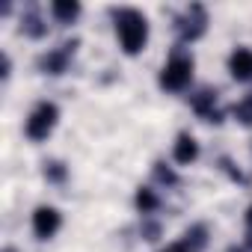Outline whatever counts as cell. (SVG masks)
<instances>
[{
  "label": "cell",
  "mask_w": 252,
  "mask_h": 252,
  "mask_svg": "<svg viewBox=\"0 0 252 252\" xmlns=\"http://www.w3.org/2000/svg\"><path fill=\"white\" fill-rule=\"evenodd\" d=\"M116 33H119L125 54H140L149 39V21L137 9H122L116 12Z\"/></svg>",
  "instance_id": "cell-1"
},
{
  "label": "cell",
  "mask_w": 252,
  "mask_h": 252,
  "mask_svg": "<svg viewBox=\"0 0 252 252\" xmlns=\"http://www.w3.org/2000/svg\"><path fill=\"white\" fill-rule=\"evenodd\" d=\"M190 80H193V60L184 57V54H175V57L163 65V71H160V86L169 89V92L187 89Z\"/></svg>",
  "instance_id": "cell-2"
},
{
  "label": "cell",
  "mask_w": 252,
  "mask_h": 252,
  "mask_svg": "<svg viewBox=\"0 0 252 252\" xmlns=\"http://www.w3.org/2000/svg\"><path fill=\"white\" fill-rule=\"evenodd\" d=\"M57 116H60L57 104L42 101V104L30 113V119H27V137H30V140H36V143L48 140V134L54 131V125H57Z\"/></svg>",
  "instance_id": "cell-3"
},
{
  "label": "cell",
  "mask_w": 252,
  "mask_h": 252,
  "mask_svg": "<svg viewBox=\"0 0 252 252\" xmlns=\"http://www.w3.org/2000/svg\"><path fill=\"white\" fill-rule=\"evenodd\" d=\"M60 225H63V217H60L57 208H51V205L36 208V214H33V231H36V237L48 240V237H54L60 231Z\"/></svg>",
  "instance_id": "cell-4"
},
{
  "label": "cell",
  "mask_w": 252,
  "mask_h": 252,
  "mask_svg": "<svg viewBox=\"0 0 252 252\" xmlns=\"http://www.w3.org/2000/svg\"><path fill=\"white\" fill-rule=\"evenodd\" d=\"M228 68H231L234 80H249L252 77V51H246V48L234 51L231 60H228Z\"/></svg>",
  "instance_id": "cell-5"
},
{
  "label": "cell",
  "mask_w": 252,
  "mask_h": 252,
  "mask_svg": "<svg viewBox=\"0 0 252 252\" xmlns=\"http://www.w3.org/2000/svg\"><path fill=\"white\" fill-rule=\"evenodd\" d=\"M196 158H199V146H196V140H193L190 134H181L178 143H175V160L187 166V163H193Z\"/></svg>",
  "instance_id": "cell-6"
},
{
  "label": "cell",
  "mask_w": 252,
  "mask_h": 252,
  "mask_svg": "<svg viewBox=\"0 0 252 252\" xmlns=\"http://www.w3.org/2000/svg\"><path fill=\"white\" fill-rule=\"evenodd\" d=\"M51 12H54L57 21H74L80 15V3H74V0H54Z\"/></svg>",
  "instance_id": "cell-7"
},
{
  "label": "cell",
  "mask_w": 252,
  "mask_h": 252,
  "mask_svg": "<svg viewBox=\"0 0 252 252\" xmlns=\"http://www.w3.org/2000/svg\"><path fill=\"white\" fill-rule=\"evenodd\" d=\"M68 48L71 45H65V51H60V54H51V57H45L42 60V68H48L51 74H60L63 68H65V57H68ZM74 51V48H71Z\"/></svg>",
  "instance_id": "cell-8"
},
{
  "label": "cell",
  "mask_w": 252,
  "mask_h": 252,
  "mask_svg": "<svg viewBox=\"0 0 252 252\" xmlns=\"http://www.w3.org/2000/svg\"><path fill=\"white\" fill-rule=\"evenodd\" d=\"M137 208H140L143 214H152V211L158 208V196H155L149 187H143V190L137 193Z\"/></svg>",
  "instance_id": "cell-9"
},
{
  "label": "cell",
  "mask_w": 252,
  "mask_h": 252,
  "mask_svg": "<svg viewBox=\"0 0 252 252\" xmlns=\"http://www.w3.org/2000/svg\"><path fill=\"white\" fill-rule=\"evenodd\" d=\"M234 116H237L243 125H252V98H246L243 104H237V107H234Z\"/></svg>",
  "instance_id": "cell-10"
},
{
  "label": "cell",
  "mask_w": 252,
  "mask_h": 252,
  "mask_svg": "<svg viewBox=\"0 0 252 252\" xmlns=\"http://www.w3.org/2000/svg\"><path fill=\"white\" fill-rule=\"evenodd\" d=\"M158 175H160V178H163V181H169V184H172V181H175V175H172V172H169V169H163V166H160V169H158Z\"/></svg>",
  "instance_id": "cell-11"
},
{
  "label": "cell",
  "mask_w": 252,
  "mask_h": 252,
  "mask_svg": "<svg viewBox=\"0 0 252 252\" xmlns=\"http://www.w3.org/2000/svg\"><path fill=\"white\" fill-rule=\"evenodd\" d=\"M48 175H51V178H57V181H60V178H63V175H65V172H63V169H60V163H54V169H51V172H48Z\"/></svg>",
  "instance_id": "cell-12"
},
{
  "label": "cell",
  "mask_w": 252,
  "mask_h": 252,
  "mask_svg": "<svg viewBox=\"0 0 252 252\" xmlns=\"http://www.w3.org/2000/svg\"><path fill=\"white\" fill-rule=\"evenodd\" d=\"M246 225H249V228H252V208H249V211H246Z\"/></svg>",
  "instance_id": "cell-13"
}]
</instances>
